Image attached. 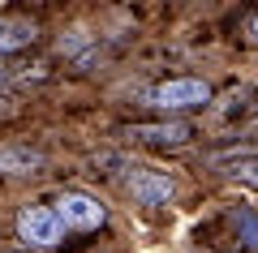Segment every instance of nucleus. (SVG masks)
<instances>
[{
	"instance_id": "nucleus-11",
	"label": "nucleus",
	"mask_w": 258,
	"mask_h": 253,
	"mask_svg": "<svg viewBox=\"0 0 258 253\" xmlns=\"http://www.w3.org/2000/svg\"><path fill=\"white\" fill-rule=\"evenodd\" d=\"M5 81H9V69H5V64H0V86H5Z\"/></svg>"
},
{
	"instance_id": "nucleus-12",
	"label": "nucleus",
	"mask_w": 258,
	"mask_h": 253,
	"mask_svg": "<svg viewBox=\"0 0 258 253\" xmlns=\"http://www.w3.org/2000/svg\"><path fill=\"white\" fill-rule=\"evenodd\" d=\"M249 30H254V39H258V18H249Z\"/></svg>"
},
{
	"instance_id": "nucleus-2",
	"label": "nucleus",
	"mask_w": 258,
	"mask_h": 253,
	"mask_svg": "<svg viewBox=\"0 0 258 253\" xmlns=\"http://www.w3.org/2000/svg\"><path fill=\"white\" fill-rule=\"evenodd\" d=\"M52 215L60 219L64 232H95V227L108 223V210H103L95 198H86V193H64V198L52 206Z\"/></svg>"
},
{
	"instance_id": "nucleus-1",
	"label": "nucleus",
	"mask_w": 258,
	"mask_h": 253,
	"mask_svg": "<svg viewBox=\"0 0 258 253\" xmlns=\"http://www.w3.org/2000/svg\"><path fill=\"white\" fill-rule=\"evenodd\" d=\"M142 103L155 112H194V108H207L211 103V81L203 77H168L159 86H151L142 95Z\"/></svg>"
},
{
	"instance_id": "nucleus-8",
	"label": "nucleus",
	"mask_w": 258,
	"mask_h": 253,
	"mask_svg": "<svg viewBox=\"0 0 258 253\" xmlns=\"http://www.w3.org/2000/svg\"><path fill=\"white\" fill-rule=\"evenodd\" d=\"M35 22H18V18H0V56L5 52H22L35 43Z\"/></svg>"
},
{
	"instance_id": "nucleus-4",
	"label": "nucleus",
	"mask_w": 258,
	"mask_h": 253,
	"mask_svg": "<svg viewBox=\"0 0 258 253\" xmlns=\"http://www.w3.org/2000/svg\"><path fill=\"white\" fill-rule=\"evenodd\" d=\"M129 198L138 202V206H168V202L176 198V185H172V176H164V172L134 167V176H129Z\"/></svg>"
},
{
	"instance_id": "nucleus-3",
	"label": "nucleus",
	"mask_w": 258,
	"mask_h": 253,
	"mask_svg": "<svg viewBox=\"0 0 258 253\" xmlns=\"http://www.w3.org/2000/svg\"><path fill=\"white\" fill-rule=\"evenodd\" d=\"M18 236L30 244V249H56L64 240L60 219L52 215V206H26L18 215Z\"/></svg>"
},
{
	"instance_id": "nucleus-5",
	"label": "nucleus",
	"mask_w": 258,
	"mask_h": 253,
	"mask_svg": "<svg viewBox=\"0 0 258 253\" xmlns=\"http://www.w3.org/2000/svg\"><path fill=\"white\" fill-rule=\"evenodd\" d=\"M125 133L147 146H185L194 137V125L189 120H155V125H129Z\"/></svg>"
},
{
	"instance_id": "nucleus-9",
	"label": "nucleus",
	"mask_w": 258,
	"mask_h": 253,
	"mask_svg": "<svg viewBox=\"0 0 258 253\" xmlns=\"http://www.w3.org/2000/svg\"><path fill=\"white\" fill-rule=\"evenodd\" d=\"M232 227H237L241 249H258V210H241V215L232 219Z\"/></svg>"
},
{
	"instance_id": "nucleus-6",
	"label": "nucleus",
	"mask_w": 258,
	"mask_h": 253,
	"mask_svg": "<svg viewBox=\"0 0 258 253\" xmlns=\"http://www.w3.org/2000/svg\"><path fill=\"white\" fill-rule=\"evenodd\" d=\"M43 150L35 146H0V176H35L43 172Z\"/></svg>"
},
{
	"instance_id": "nucleus-10",
	"label": "nucleus",
	"mask_w": 258,
	"mask_h": 253,
	"mask_svg": "<svg viewBox=\"0 0 258 253\" xmlns=\"http://www.w3.org/2000/svg\"><path fill=\"white\" fill-rule=\"evenodd\" d=\"M224 172L241 185H258V154H241V159H228L224 163Z\"/></svg>"
},
{
	"instance_id": "nucleus-7",
	"label": "nucleus",
	"mask_w": 258,
	"mask_h": 253,
	"mask_svg": "<svg viewBox=\"0 0 258 253\" xmlns=\"http://www.w3.org/2000/svg\"><path fill=\"white\" fill-rule=\"evenodd\" d=\"M60 56H69L78 69H91V64L99 60V47H95V39L86 35V30H69V35L60 39Z\"/></svg>"
}]
</instances>
